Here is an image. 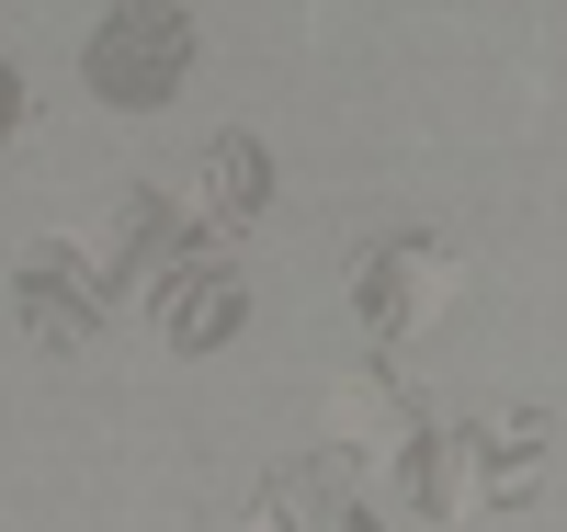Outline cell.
<instances>
[{
  "mask_svg": "<svg viewBox=\"0 0 567 532\" xmlns=\"http://www.w3.org/2000/svg\"><path fill=\"white\" fill-rule=\"evenodd\" d=\"M159 328H171V341L227 328V272H171V283H159Z\"/></svg>",
  "mask_w": 567,
  "mask_h": 532,
  "instance_id": "obj_5",
  "label": "cell"
},
{
  "mask_svg": "<svg viewBox=\"0 0 567 532\" xmlns=\"http://www.w3.org/2000/svg\"><path fill=\"white\" fill-rule=\"evenodd\" d=\"M454 295H465V261L432 250V238H374V250L352 261V306H363L374 341H420Z\"/></svg>",
  "mask_w": 567,
  "mask_h": 532,
  "instance_id": "obj_1",
  "label": "cell"
},
{
  "mask_svg": "<svg viewBox=\"0 0 567 532\" xmlns=\"http://www.w3.org/2000/svg\"><path fill=\"white\" fill-rule=\"evenodd\" d=\"M420 430V408H409V385L374 363V374H352L341 397H329V453H363V465H386L398 442Z\"/></svg>",
  "mask_w": 567,
  "mask_h": 532,
  "instance_id": "obj_3",
  "label": "cell"
},
{
  "mask_svg": "<svg viewBox=\"0 0 567 532\" xmlns=\"http://www.w3.org/2000/svg\"><path fill=\"white\" fill-rule=\"evenodd\" d=\"M12 125H23V80L0 69V136H12Z\"/></svg>",
  "mask_w": 567,
  "mask_h": 532,
  "instance_id": "obj_6",
  "label": "cell"
},
{
  "mask_svg": "<svg viewBox=\"0 0 567 532\" xmlns=\"http://www.w3.org/2000/svg\"><path fill=\"white\" fill-rule=\"evenodd\" d=\"M182 58H194V34H182L171 0H136V12H114V34L91 45V80L125 91V103H148L159 80H182Z\"/></svg>",
  "mask_w": 567,
  "mask_h": 532,
  "instance_id": "obj_2",
  "label": "cell"
},
{
  "mask_svg": "<svg viewBox=\"0 0 567 532\" xmlns=\"http://www.w3.org/2000/svg\"><path fill=\"white\" fill-rule=\"evenodd\" d=\"M261 148H250V136H216V148H205V205H216V227H250L261 216Z\"/></svg>",
  "mask_w": 567,
  "mask_h": 532,
  "instance_id": "obj_4",
  "label": "cell"
}]
</instances>
